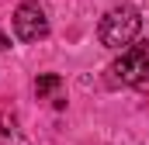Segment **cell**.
<instances>
[{
	"mask_svg": "<svg viewBox=\"0 0 149 145\" xmlns=\"http://www.w3.org/2000/svg\"><path fill=\"white\" fill-rule=\"evenodd\" d=\"M139 28H142L139 10L128 7V3H121V7H114V10H108V14L101 17L97 38H101V45H108V48H121V45L128 48V45L139 38Z\"/></svg>",
	"mask_w": 149,
	"mask_h": 145,
	"instance_id": "cell-1",
	"label": "cell"
},
{
	"mask_svg": "<svg viewBox=\"0 0 149 145\" xmlns=\"http://www.w3.org/2000/svg\"><path fill=\"white\" fill-rule=\"evenodd\" d=\"M149 79V41H132L118 59L111 62V83L121 86H142Z\"/></svg>",
	"mask_w": 149,
	"mask_h": 145,
	"instance_id": "cell-2",
	"label": "cell"
},
{
	"mask_svg": "<svg viewBox=\"0 0 149 145\" xmlns=\"http://www.w3.org/2000/svg\"><path fill=\"white\" fill-rule=\"evenodd\" d=\"M14 35L21 41H38V38L49 35V17H45V10L35 0L17 3V10H14Z\"/></svg>",
	"mask_w": 149,
	"mask_h": 145,
	"instance_id": "cell-3",
	"label": "cell"
},
{
	"mask_svg": "<svg viewBox=\"0 0 149 145\" xmlns=\"http://www.w3.org/2000/svg\"><path fill=\"white\" fill-rule=\"evenodd\" d=\"M59 86H63L59 72H42V76L35 79V93H38V97H49V93H56Z\"/></svg>",
	"mask_w": 149,
	"mask_h": 145,
	"instance_id": "cell-4",
	"label": "cell"
},
{
	"mask_svg": "<svg viewBox=\"0 0 149 145\" xmlns=\"http://www.w3.org/2000/svg\"><path fill=\"white\" fill-rule=\"evenodd\" d=\"M7 48H10V35H3V31H0V52H7Z\"/></svg>",
	"mask_w": 149,
	"mask_h": 145,
	"instance_id": "cell-5",
	"label": "cell"
}]
</instances>
